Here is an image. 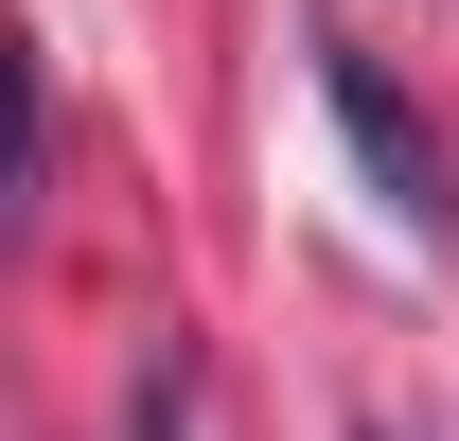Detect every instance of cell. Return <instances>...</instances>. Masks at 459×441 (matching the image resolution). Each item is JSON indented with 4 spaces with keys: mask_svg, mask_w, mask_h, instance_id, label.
<instances>
[{
    "mask_svg": "<svg viewBox=\"0 0 459 441\" xmlns=\"http://www.w3.org/2000/svg\"><path fill=\"white\" fill-rule=\"evenodd\" d=\"M318 107H336V142H353V177H371V212H406V229H442L459 195H442V124L389 89V54H353V36H318Z\"/></svg>",
    "mask_w": 459,
    "mask_h": 441,
    "instance_id": "cell-1",
    "label": "cell"
},
{
    "mask_svg": "<svg viewBox=\"0 0 459 441\" xmlns=\"http://www.w3.org/2000/svg\"><path fill=\"white\" fill-rule=\"evenodd\" d=\"M371 441H389V424H371Z\"/></svg>",
    "mask_w": 459,
    "mask_h": 441,
    "instance_id": "cell-3",
    "label": "cell"
},
{
    "mask_svg": "<svg viewBox=\"0 0 459 441\" xmlns=\"http://www.w3.org/2000/svg\"><path fill=\"white\" fill-rule=\"evenodd\" d=\"M124 441H195V388H177V371H142V424H124Z\"/></svg>",
    "mask_w": 459,
    "mask_h": 441,
    "instance_id": "cell-2",
    "label": "cell"
}]
</instances>
